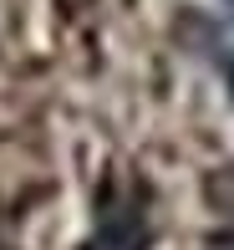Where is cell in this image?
Segmentation results:
<instances>
[{"label": "cell", "instance_id": "cell-1", "mask_svg": "<svg viewBox=\"0 0 234 250\" xmlns=\"http://www.w3.org/2000/svg\"><path fill=\"white\" fill-rule=\"evenodd\" d=\"M148 245V225H143V209H107L102 230H97L92 250H143Z\"/></svg>", "mask_w": 234, "mask_h": 250}, {"label": "cell", "instance_id": "cell-2", "mask_svg": "<svg viewBox=\"0 0 234 250\" xmlns=\"http://www.w3.org/2000/svg\"><path fill=\"white\" fill-rule=\"evenodd\" d=\"M224 77H229V87H234V46H229V56H224Z\"/></svg>", "mask_w": 234, "mask_h": 250}, {"label": "cell", "instance_id": "cell-3", "mask_svg": "<svg viewBox=\"0 0 234 250\" xmlns=\"http://www.w3.org/2000/svg\"><path fill=\"white\" fill-rule=\"evenodd\" d=\"M214 250H234V235H219V240H214Z\"/></svg>", "mask_w": 234, "mask_h": 250}]
</instances>
